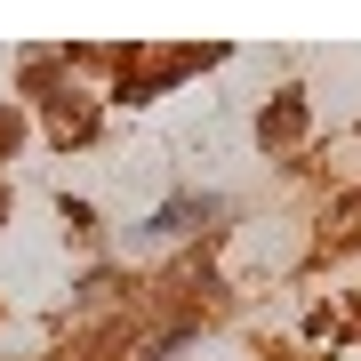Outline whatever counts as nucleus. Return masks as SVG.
<instances>
[{
    "label": "nucleus",
    "instance_id": "423d86ee",
    "mask_svg": "<svg viewBox=\"0 0 361 361\" xmlns=\"http://www.w3.org/2000/svg\"><path fill=\"white\" fill-rule=\"evenodd\" d=\"M0 217H8V185H0Z\"/></svg>",
    "mask_w": 361,
    "mask_h": 361
},
{
    "label": "nucleus",
    "instance_id": "7ed1b4c3",
    "mask_svg": "<svg viewBox=\"0 0 361 361\" xmlns=\"http://www.w3.org/2000/svg\"><path fill=\"white\" fill-rule=\"evenodd\" d=\"M56 104V145H89L97 137V104H73V97H49Z\"/></svg>",
    "mask_w": 361,
    "mask_h": 361
},
{
    "label": "nucleus",
    "instance_id": "39448f33",
    "mask_svg": "<svg viewBox=\"0 0 361 361\" xmlns=\"http://www.w3.org/2000/svg\"><path fill=\"white\" fill-rule=\"evenodd\" d=\"M56 217H65L73 233H97V209H89V201H73V193H65V201H56Z\"/></svg>",
    "mask_w": 361,
    "mask_h": 361
},
{
    "label": "nucleus",
    "instance_id": "f257e3e1",
    "mask_svg": "<svg viewBox=\"0 0 361 361\" xmlns=\"http://www.w3.org/2000/svg\"><path fill=\"white\" fill-rule=\"evenodd\" d=\"M209 217H217V201H209V193H177V201L153 209V225H145V233H153V241H177V233H193V225H209Z\"/></svg>",
    "mask_w": 361,
    "mask_h": 361
},
{
    "label": "nucleus",
    "instance_id": "f03ea898",
    "mask_svg": "<svg viewBox=\"0 0 361 361\" xmlns=\"http://www.w3.org/2000/svg\"><path fill=\"white\" fill-rule=\"evenodd\" d=\"M257 137H265V145H297V137H305V97H297V89H281V97L265 104Z\"/></svg>",
    "mask_w": 361,
    "mask_h": 361
},
{
    "label": "nucleus",
    "instance_id": "20e7f679",
    "mask_svg": "<svg viewBox=\"0 0 361 361\" xmlns=\"http://www.w3.org/2000/svg\"><path fill=\"white\" fill-rule=\"evenodd\" d=\"M16 145H25V113H16V104H0V161H8Z\"/></svg>",
    "mask_w": 361,
    "mask_h": 361
}]
</instances>
